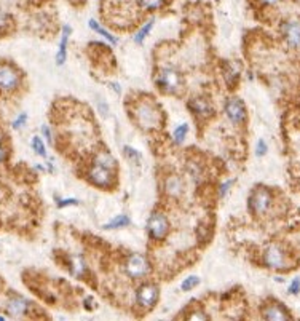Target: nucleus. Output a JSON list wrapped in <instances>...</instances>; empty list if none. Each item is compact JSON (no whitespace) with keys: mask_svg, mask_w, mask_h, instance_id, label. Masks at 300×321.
<instances>
[{"mask_svg":"<svg viewBox=\"0 0 300 321\" xmlns=\"http://www.w3.org/2000/svg\"><path fill=\"white\" fill-rule=\"evenodd\" d=\"M94 165L104 166V168H109V169H115L117 162H115V158H113L109 152H99L94 157Z\"/></svg>","mask_w":300,"mask_h":321,"instance_id":"nucleus-17","label":"nucleus"},{"mask_svg":"<svg viewBox=\"0 0 300 321\" xmlns=\"http://www.w3.org/2000/svg\"><path fill=\"white\" fill-rule=\"evenodd\" d=\"M29 307H31L29 300H26L24 297L16 296V297H11V299L7 302L5 310H7V313H8L10 316H13V318H19V316H23V315H26L27 312H29Z\"/></svg>","mask_w":300,"mask_h":321,"instance_id":"nucleus-12","label":"nucleus"},{"mask_svg":"<svg viewBox=\"0 0 300 321\" xmlns=\"http://www.w3.org/2000/svg\"><path fill=\"white\" fill-rule=\"evenodd\" d=\"M196 285H199V278L195 275H192V276H187V278L182 281L181 288H182V291H192Z\"/></svg>","mask_w":300,"mask_h":321,"instance_id":"nucleus-24","label":"nucleus"},{"mask_svg":"<svg viewBox=\"0 0 300 321\" xmlns=\"http://www.w3.org/2000/svg\"><path fill=\"white\" fill-rule=\"evenodd\" d=\"M257 157H262L267 154V142L265 141H259V144H257V150H255Z\"/></svg>","mask_w":300,"mask_h":321,"instance_id":"nucleus-27","label":"nucleus"},{"mask_svg":"<svg viewBox=\"0 0 300 321\" xmlns=\"http://www.w3.org/2000/svg\"><path fill=\"white\" fill-rule=\"evenodd\" d=\"M4 319H5V318H4V316H0V321H4Z\"/></svg>","mask_w":300,"mask_h":321,"instance_id":"nucleus-34","label":"nucleus"},{"mask_svg":"<svg viewBox=\"0 0 300 321\" xmlns=\"http://www.w3.org/2000/svg\"><path fill=\"white\" fill-rule=\"evenodd\" d=\"M130 222H131V221H130V217L125 216V214H122V216H117L115 219H112V221H110L109 224H106V225H104V229H106V230L122 229V227H126V225L130 224Z\"/></svg>","mask_w":300,"mask_h":321,"instance_id":"nucleus-20","label":"nucleus"},{"mask_svg":"<svg viewBox=\"0 0 300 321\" xmlns=\"http://www.w3.org/2000/svg\"><path fill=\"white\" fill-rule=\"evenodd\" d=\"M18 85H19L18 70L10 64L5 63L0 64V91L11 93L18 88Z\"/></svg>","mask_w":300,"mask_h":321,"instance_id":"nucleus-4","label":"nucleus"},{"mask_svg":"<svg viewBox=\"0 0 300 321\" xmlns=\"http://www.w3.org/2000/svg\"><path fill=\"white\" fill-rule=\"evenodd\" d=\"M153 24H155V21L153 20H149L144 26H142L137 32H134V42L137 43V45H141L142 42H144V39L150 34V31H152V27H153Z\"/></svg>","mask_w":300,"mask_h":321,"instance_id":"nucleus-19","label":"nucleus"},{"mask_svg":"<svg viewBox=\"0 0 300 321\" xmlns=\"http://www.w3.org/2000/svg\"><path fill=\"white\" fill-rule=\"evenodd\" d=\"M56 203H58V208H66V206H69V205H78V200H75V198H67V200H56Z\"/></svg>","mask_w":300,"mask_h":321,"instance_id":"nucleus-26","label":"nucleus"},{"mask_svg":"<svg viewBox=\"0 0 300 321\" xmlns=\"http://www.w3.org/2000/svg\"><path fill=\"white\" fill-rule=\"evenodd\" d=\"M26 2H31V4H35V2H40V0H26Z\"/></svg>","mask_w":300,"mask_h":321,"instance_id":"nucleus-33","label":"nucleus"},{"mask_svg":"<svg viewBox=\"0 0 300 321\" xmlns=\"http://www.w3.org/2000/svg\"><path fill=\"white\" fill-rule=\"evenodd\" d=\"M225 114L233 123H243L246 120V107L243 104V101L232 98L227 101L225 104Z\"/></svg>","mask_w":300,"mask_h":321,"instance_id":"nucleus-10","label":"nucleus"},{"mask_svg":"<svg viewBox=\"0 0 300 321\" xmlns=\"http://www.w3.org/2000/svg\"><path fill=\"white\" fill-rule=\"evenodd\" d=\"M189 107L196 117H199V119H206V117L212 115V107L206 103L205 99H199V98L192 99L189 103Z\"/></svg>","mask_w":300,"mask_h":321,"instance_id":"nucleus-15","label":"nucleus"},{"mask_svg":"<svg viewBox=\"0 0 300 321\" xmlns=\"http://www.w3.org/2000/svg\"><path fill=\"white\" fill-rule=\"evenodd\" d=\"M26 122H27V114L23 112V114H19V117H16L15 122H13V128H15V129H21L26 125Z\"/></svg>","mask_w":300,"mask_h":321,"instance_id":"nucleus-25","label":"nucleus"},{"mask_svg":"<svg viewBox=\"0 0 300 321\" xmlns=\"http://www.w3.org/2000/svg\"><path fill=\"white\" fill-rule=\"evenodd\" d=\"M281 34L286 40V43L291 48H297L298 47V34H300V27L297 20H286L281 24Z\"/></svg>","mask_w":300,"mask_h":321,"instance_id":"nucleus-11","label":"nucleus"},{"mask_svg":"<svg viewBox=\"0 0 300 321\" xmlns=\"http://www.w3.org/2000/svg\"><path fill=\"white\" fill-rule=\"evenodd\" d=\"M232 184H233V181H227V182H224V184L221 185V188H219V195H221V197H225L227 192L230 191Z\"/></svg>","mask_w":300,"mask_h":321,"instance_id":"nucleus-28","label":"nucleus"},{"mask_svg":"<svg viewBox=\"0 0 300 321\" xmlns=\"http://www.w3.org/2000/svg\"><path fill=\"white\" fill-rule=\"evenodd\" d=\"M42 133L45 135V138H47V141H48L50 144L53 142V138H51V133H50V128H48L47 125H44V126H42Z\"/></svg>","mask_w":300,"mask_h":321,"instance_id":"nucleus-32","label":"nucleus"},{"mask_svg":"<svg viewBox=\"0 0 300 321\" xmlns=\"http://www.w3.org/2000/svg\"><path fill=\"white\" fill-rule=\"evenodd\" d=\"M70 32H72V27L67 26V24L63 26V37H61L58 54H56V64H58V66H63L66 63V58H67V43H69Z\"/></svg>","mask_w":300,"mask_h":321,"instance_id":"nucleus-14","label":"nucleus"},{"mask_svg":"<svg viewBox=\"0 0 300 321\" xmlns=\"http://www.w3.org/2000/svg\"><path fill=\"white\" fill-rule=\"evenodd\" d=\"M158 288L155 285H142L139 289H137V294H136V300L141 307L144 309H152L153 305L158 300Z\"/></svg>","mask_w":300,"mask_h":321,"instance_id":"nucleus-9","label":"nucleus"},{"mask_svg":"<svg viewBox=\"0 0 300 321\" xmlns=\"http://www.w3.org/2000/svg\"><path fill=\"white\" fill-rule=\"evenodd\" d=\"M156 85L165 93H174L181 86V75L174 69H163L156 77Z\"/></svg>","mask_w":300,"mask_h":321,"instance_id":"nucleus-7","label":"nucleus"},{"mask_svg":"<svg viewBox=\"0 0 300 321\" xmlns=\"http://www.w3.org/2000/svg\"><path fill=\"white\" fill-rule=\"evenodd\" d=\"M5 158H7V149H5V144H4L2 138H0V163H2Z\"/></svg>","mask_w":300,"mask_h":321,"instance_id":"nucleus-31","label":"nucleus"},{"mask_svg":"<svg viewBox=\"0 0 300 321\" xmlns=\"http://www.w3.org/2000/svg\"><path fill=\"white\" fill-rule=\"evenodd\" d=\"M88 26H90V29H93V31H94V32H97V34H101V35H103L104 39H107V40H109V42L112 43V45H117V39H115V37H113V35H112V34H110L109 31H106V29H104V27H103L101 24H99V23H97L96 20H90V21H88Z\"/></svg>","mask_w":300,"mask_h":321,"instance_id":"nucleus-18","label":"nucleus"},{"mask_svg":"<svg viewBox=\"0 0 300 321\" xmlns=\"http://www.w3.org/2000/svg\"><path fill=\"white\" fill-rule=\"evenodd\" d=\"M136 120L144 129H153L162 125V114L150 101H141L136 106Z\"/></svg>","mask_w":300,"mask_h":321,"instance_id":"nucleus-1","label":"nucleus"},{"mask_svg":"<svg viewBox=\"0 0 300 321\" xmlns=\"http://www.w3.org/2000/svg\"><path fill=\"white\" fill-rule=\"evenodd\" d=\"M125 270L133 278H141V276H146L150 272V264L147 257H144L142 254H133L128 257Z\"/></svg>","mask_w":300,"mask_h":321,"instance_id":"nucleus-6","label":"nucleus"},{"mask_svg":"<svg viewBox=\"0 0 300 321\" xmlns=\"http://www.w3.org/2000/svg\"><path fill=\"white\" fill-rule=\"evenodd\" d=\"M187 131H189V126L187 125H179L176 129H174V133H173V138L177 144H182L185 141V136H187Z\"/></svg>","mask_w":300,"mask_h":321,"instance_id":"nucleus-22","label":"nucleus"},{"mask_svg":"<svg viewBox=\"0 0 300 321\" xmlns=\"http://www.w3.org/2000/svg\"><path fill=\"white\" fill-rule=\"evenodd\" d=\"M147 230H149L150 238H153V240H163L168 235V232H169V221L166 219L165 214L153 213L149 217Z\"/></svg>","mask_w":300,"mask_h":321,"instance_id":"nucleus-5","label":"nucleus"},{"mask_svg":"<svg viewBox=\"0 0 300 321\" xmlns=\"http://www.w3.org/2000/svg\"><path fill=\"white\" fill-rule=\"evenodd\" d=\"M264 262L265 266L273 270H288L291 269V260L286 256L284 250L278 244H270L264 251Z\"/></svg>","mask_w":300,"mask_h":321,"instance_id":"nucleus-2","label":"nucleus"},{"mask_svg":"<svg viewBox=\"0 0 300 321\" xmlns=\"http://www.w3.org/2000/svg\"><path fill=\"white\" fill-rule=\"evenodd\" d=\"M262 316L265 319H270V321H286V319H291L288 310H286L281 304H270V305H267V307H264Z\"/></svg>","mask_w":300,"mask_h":321,"instance_id":"nucleus-13","label":"nucleus"},{"mask_svg":"<svg viewBox=\"0 0 300 321\" xmlns=\"http://www.w3.org/2000/svg\"><path fill=\"white\" fill-rule=\"evenodd\" d=\"M257 2H259L261 5H264V7H275L281 2V0H257Z\"/></svg>","mask_w":300,"mask_h":321,"instance_id":"nucleus-30","label":"nucleus"},{"mask_svg":"<svg viewBox=\"0 0 300 321\" xmlns=\"http://www.w3.org/2000/svg\"><path fill=\"white\" fill-rule=\"evenodd\" d=\"M165 191L169 197H179L184 191V185L181 178L177 176H169L165 182Z\"/></svg>","mask_w":300,"mask_h":321,"instance_id":"nucleus-16","label":"nucleus"},{"mask_svg":"<svg viewBox=\"0 0 300 321\" xmlns=\"http://www.w3.org/2000/svg\"><path fill=\"white\" fill-rule=\"evenodd\" d=\"M300 280L298 278H294V281H292V285H291V288H289V293L291 294H294V296H297L298 294V291H300Z\"/></svg>","mask_w":300,"mask_h":321,"instance_id":"nucleus-29","label":"nucleus"},{"mask_svg":"<svg viewBox=\"0 0 300 321\" xmlns=\"http://www.w3.org/2000/svg\"><path fill=\"white\" fill-rule=\"evenodd\" d=\"M165 4H166V0H139V7L147 11L160 10L165 7Z\"/></svg>","mask_w":300,"mask_h":321,"instance_id":"nucleus-21","label":"nucleus"},{"mask_svg":"<svg viewBox=\"0 0 300 321\" xmlns=\"http://www.w3.org/2000/svg\"><path fill=\"white\" fill-rule=\"evenodd\" d=\"M88 178L94 185L101 187V188H107L113 184V169L99 166V165H93L88 171Z\"/></svg>","mask_w":300,"mask_h":321,"instance_id":"nucleus-8","label":"nucleus"},{"mask_svg":"<svg viewBox=\"0 0 300 321\" xmlns=\"http://www.w3.org/2000/svg\"><path fill=\"white\" fill-rule=\"evenodd\" d=\"M32 149H34V152L37 154V155H40V157H47V149H45V144L40 141V138H32Z\"/></svg>","mask_w":300,"mask_h":321,"instance_id":"nucleus-23","label":"nucleus"},{"mask_svg":"<svg viewBox=\"0 0 300 321\" xmlns=\"http://www.w3.org/2000/svg\"><path fill=\"white\" fill-rule=\"evenodd\" d=\"M271 205V192L265 187H257L249 195L248 206L254 214H264Z\"/></svg>","mask_w":300,"mask_h":321,"instance_id":"nucleus-3","label":"nucleus"}]
</instances>
